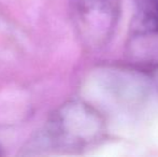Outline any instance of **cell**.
Returning a JSON list of instances; mask_svg holds the SVG:
<instances>
[{
    "label": "cell",
    "instance_id": "1",
    "mask_svg": "<svg viewBox=\"0 0 158 157\" xmlns=\"http://www.w3.org/2000/svg\"><path fill=\"white\" fill-rule=\"evenodd\" d=\"M106 136V119L99 110L86 101L70 100L48 116L29 149L79 154L99 145Z\"/></svg>",
    "mask_w": 158,
    "mask_h": 157
},
{
    "label": "cell",
    "instance_id": "2",
    "mask_svg": "<svg viewBox=\"0 0 158 157\" xmlns=\"http://www.w3.org/2000/svg\"><path fill=\"white\" fill-rule=\"evenodd\" d=\"M70 3L72 21L82 43L89 50L104 48L118 25L121 0H71Z\"/></svg>",
    "mask_w": 158,
    "mask_h": 157
},
{
    "label": "cell",
    "instance_id": "3",
    "mask_svg": "<svg viewBox=\"0 0 158 157\" xmlns=\"http://www.w3.org/2000/svg\"><path fill=\"white\" fill-rule=\"evenodd\" d=\"M126 56L138 68H158V25L131 24Z\"/></svg>",
    "mask_w": 158,
    "mask_h": 157
},
{
    "label": "cell",
    "instance_id": "4",
    "mask_svg": "<svg viewBox=\"0 0 158 157\" xmlns=\"http://www.w3.org/2000/svg\"><path fill=\"white\" fill-rule=\"evenodd\" d=\"M132 23L158 25V0H135Z\"/></svg>",
    "mask_w": 158,
    "mask_h": 157
},
{
    "label": "cell",
    "instance_id": "5",
    "mask_svg": "<svg viewBox=\"0 0 158 157\" xmlns=\"http://www.w3.org/2000/svg\"><path fill=\"white\" fill-rule=\"evenodd\" d=\"M0 155H2V152H1V147H0Z\"/></svg>",
    "mask_w": 158,
    "mask_h": 157
}]
</instances>
